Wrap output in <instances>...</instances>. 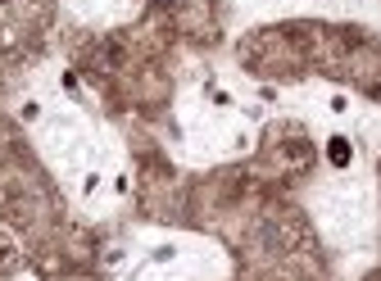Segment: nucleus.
I'll list each match as a JSON object with an SVG mask.
<instances>
[{
    "label": "nucleus",
    "mask_w": 381,
    "mask_h": 281,
    "mask_svg": "<svg viewBox=\"0 0 381 281\" xmlns=\"http://www.w3.org/2000/svg\"><path fill=\"white\" fill-rule=\"evenodd\" d=\"M331 159H336V163H345V159H349V145H345V140H331Z\"/></svg>",
    "instance_id": "obj_1"
}]
</instances>
